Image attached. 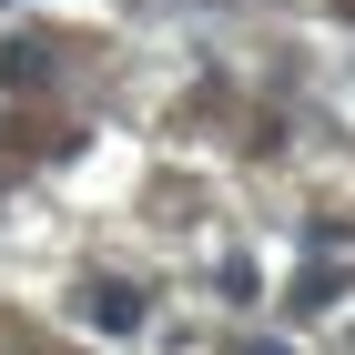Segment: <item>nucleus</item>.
Returning a JSON list of instances; mask_svg holds the SVG:
<instances>
[{"mask_svg":"<svg viewBox=\"0 0 355 355\" xmlns=\"http://www.w3.org/2000/svg\"><path fill=\"white\" fill-rule=\"evenodd\" d=\"M244 355H295V345H244Z\"/></svg>","mask_w":355,"mask_h":355,"instance_id":"7ed1b4c3","label":"nucleus"},{"mask_svg":"<svg viewBox=\"0 0 355 355\" xmlns=\"http://www.w3.org/2000/svg\"><path fill=\"white\" fill-rule=\"evenodd\" d=\"M71 315H82L92 335H112V345H122V335H142V295H132V284H82V295H71Z\"/></svg>","mask_w":355,"mask_h":355,"instance_id":"f257e3e1","label":"nucleus"},{"mask_svg":"<svg viewBox=\"0 0 355 355\" xmlns=\"http://www.w3.org/2000/svg\"><path fill=\"white\" fill-rule=\"evenodd\" d=\"M51 82V41H0V92H31Z\"/></svg>","mask_w":355,"mask_h":355,"instance_id":"f03ea898","label":"nucleus"}]
</instances>
